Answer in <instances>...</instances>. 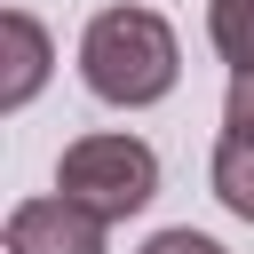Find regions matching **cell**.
Here are the masks:
<instances>
[{
	"instance_id": "6da1fadb",
	"label": "cell",
	"mask_w": 254,
	"mask_h": 254,
	"mask_svg": "<svg viewBox=\"0 0 254 254\" xmlns=\"http://www.w3.org/2000/svg\"><path fill=\"white\" fill-rule=\"evenodd\" d=\"M175 71H183V48H175L167 16H151V8H103L79 32V79L95 103L143 111V103L175 95Z\"/></svg>"
},
{
	"instance_id": "7a4b0ae2",
	"label": "cell",
	"mask_w": 254,
	"mask_h": 254,
	"mask_svg": "<svg viewBox=\"0 0 254 254\" xmlns=\"http://www.w3.org/2000/svg\"><path fill=\"white\" fill-rule=\"evenodd\" d=\"M56 190H71L79 206H95L103 222H127L159 190V151L143 135H79L56 159Z\"/></svg>"
},
{
	"instance_id": "3957f363",
	"label": "cell",
	"mask_w": 254,
	"mask_h": 254,
	"mask_svg": "<svg viewBox=\"0 0 254 254\" xmlns=\"http://www.w3.org/2000/svg\"><path fill=\"white\" fill-rule=\"evenodd\" d=\"M8 254H103V214L79 206L71 190L24 198L8 214Z\"/></svg>"
},
{
	"instance_id": "277c9868",
	"label": "cell",
	"mask_w": 254,
	"mask_h": 254,
	"mask_svg": "<svg viewBox=\"0 0 254 254\" xmlns=\"http://www.w3.org/2000/svg\"><path fill=\"white\" fill-rule=\"evenodd\" d=\"M0 40H8V79H0V111H24L40 87H48V32H40V16H24V8H8L0 16Z\"/></svg>"
},
{
	"instance_id": "5b68a950",
	"label": "cell",
	"mask_w": 254,
	"mask_h": 254,
	"mask_svg": "<svg viewBox=\"0 0 254 254\" xmlns=\"http://www.w3.org/2000/svg\"><path fill=\"white\" fill-rule=\"evenodd\" d=\"M206 175H214V198H222L238 222H254V135H230V127H222Z\"/></svg>"
},
{
	"instance_id": "8992f818",
	"label": "cell",
	"mask_w": 254,
	"mask_h": 254,
	"mask_svg": "<svg viewBox=\"0 0 254 254\" xmlns=\"http://www.w3.org/2000/svg\"><path fill=\"white\" fill-rule=\"evenodd\" d=\"M206 32L230 71H254V0H206Z\"/></svg>"
},
{
	"instance_id": "52a82bcc",
	"label": "cell",
	"mask_w": 254,
	"mask_h": 254,
	"mask_svg": "<svg viewBox=\"0 0 254 254\" xmlns=\"http://www.w3.org/2000/svg\"><path fill=\"white\" fill-rule=\"evenodd\" d=\"M230 135H254V71H230V103H222Z\"/></svg>"
},
{
	"instance_id": "ba28073f",
	"label": "cell",
	"mask_w": 254,
	"mask_h": 254,
	"mask_svg": "<svg viewBox=\"0 0 254 254\" xmlns=\"http://www.w3.org/2000/svg\"><path fill=\"white\" fill-rule=\"evenodd\" d=\"M143 254H222V246H214L206 230H159V238H151Z\"/></svg>"
}]
</instances>
